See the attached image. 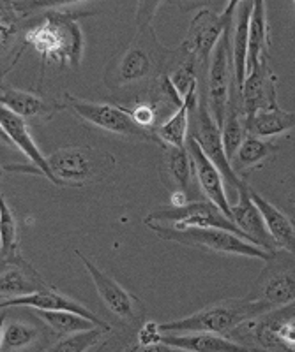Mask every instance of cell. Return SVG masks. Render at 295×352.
Segmentation results:
<instances>
[{"label": "cell", "mask_w": 295, "mask_h": 352, "mask_svg": "<svg viewBox=\"0 0 295 352\" xmlns=\"http://www.w3.org/2000/svg\"><path fill=\"white\" fill-rule=\"evenodd\" d=\"M158 8L159 4H138L136 36L106 65L103 81L110 90L140 87L143 83L150 87L163 74H170L184 56L181 48L170 50L159 43L152 25Z\"/></svg>", "instance_id": "cell-1"}, {"label": "cell", "mask_w": 295, "mask_h": 352, "mask_svg": "<svg viewBox=\"0 0 295 352\" xmlns=\"http://www.w3.org/2000/svg\"><path fill=\"white\" fill-rule=\"evenodd\" d=\"M90 14L92 11L62 9L53 6L45 12H41L39 16H34L27 21L21 53L27 46H32L39 55V83L36 92H41L46 65L80 67L83 48H85L80 20Z\"/></svg>", "instance_id": "cell-2"}, {"label": "cell", "mask_w": 295, "mask_h": 352, "mask_svg": "<svg viewBox=\"0 0 295 352\" xmlns=\"http://www.w3.org/2000/svg\"><path fill=\"white\" fill-rule=\"evenodd\" d=\"M272 312V308L263 301L253 300H225L209 305L199 312L191 314L182 319L163 322V333H216V335H230L234 329L244 322L263 314Z\"/></svg>", "instance_id": "cell-3"}, {"label": "cell", "mask_w": 295, "mask_h": 352, "mask_svg": "<svg viewBox=\"0 0 295 352\" xmlns=\"http://www.w3.org/2000/svg\"><path fill=\"white\" fill-rule=\"evenodd\" d=\"M50 171L59 187H83L105 180L117 168L110 152L83 144H68L48 155Z\"/></svg>", "instance_id": "cell-4"}, {"label": "cell", "mask_w": 295, "mask_h": 352, "mask_svg": "<svg viewBox=\"0 0 295 352\" xmlns=\"http://www.w3.org/2000/svg\"><path fill=\"white\" fill-rule=\"evenodd\" d=\"M147 228L163 240L175 241V243L184 245V247L200 248L205 252L251 257V259H260L263 263H271L278 256V252H269L265 248L251 243V241L237 236L234 232L225 231V229H174L159 224H150Z\"/></svg>", "instance_id": "cell-5"}, {"label": "cell", "mask_w": 295, "mask_h": 352, "mask_svg": "<svg viewBox=\"0 0 295 352\" xmlns=\"http://www.w3.org/2000/svg\"><path fill=\"white\" fill-rule=\"evenodd\" d=\"M62 102H64L65 109L73 111L80 120L87 122L89 125L117 134V136L128 138V140L149 141V143L159 144V140L152 131H145L134 124L125 106L114 104V102L85 100L74 97L69 92H64Z\"/></svg>", "instance_id": "cell-6"}, {"label": "cell", "mask_w": 295, "mask_h": 352, "mask_svg": "<svg viewBox=\"0 0 295 352\" xmlns=\"http://www.w3.org/2000/svg\"><path fill=\"white\" fill-rule=\"evenodd\" d=\"M235 23V21H234ZM234 23L228 25L219 43L216 44L214 52L210 55L209 67H207V104L210 113L214 116L216 124L223 129L227 113L230 108L232 92L235 85L234 62H232V34H234Z\"/></svg>", "instance_id": "cell-7"}, {"label": "cell", "mask_w": 295, "mask_h": 352, "mask_svg": "<svg viewBox=\"0 0 295 352\" xmlns=\"http://www.w3.org/2000/svg\"><path fill=\"white\" fill-rule=\"evenodd\" d=\"M145 226L159 224L168 226L174 229H225L230 231L237 236L244 238V240L251 241L250 238L244 234L237 226L228 219L221 210L210 201H191L184 208H174V206H166V208H159L150 212L149 215L143 219ZM253 243V241H251Z\"/></svg>", "instance_id": "cell-8"}, {"label": "cell", "mask_w": 295, "mask_h": 352, "mask_svg": "<svg viewBox=\"0 0 295 352\" xmlns=\"http://www.w3.org/2000/svg\"><path fill=\"white\" fill-rule=\"evenodd\" d=\"M237 6V0L230 2L221 14L210 11V9H202L191 20L186 37H184V41H182L179 48L186 53V55L194 56L199 60L202 71L210 62V55L214 52L216 44L219 43V39L223 37L228 25H232L235 21Z\"/></svg>", "instance_id": "cell-9"}, {"label": "cell", "mask_w": 295, "mask_h": 352, "mask_svg": "<svg viewBox=\"0 0 295 352\" xmlns=\"http://www.w3.org/2000/svg\"><path fill=\"white\" fill-rule=\"evenodd\" d=\"M190 138H193L200 144L202 152L209 157V160L221 173L223 178L237 190L241 187V184H243L244 178H241L234 171V168H232L230 159L227 157L225 146H223L221 129L216 124L214 116L210 113L205 96L200 97L199 106H196V109L191 115Z\"/></svg>", "instance_id": "cell-10"}, {"label": "cell", "mask_w": 295, "mask_h": 352, "mask_svg": "<svg viewBox=\"0 0 295 352\" xmlns=\"http://www.w3.org/2000/svg\"><path fill=\"white\" fill-rule=\"evenodd\" d=\"M0 129H2V138H6V141H9L14 148L20 150L32 162V166L8 164L4 166V171L39 175L55 185L53 175L50 171L48 157L43 155V152H41L39 146L36 144L34 138L30 136L29 124L18 115L9 111V109L2 108V111H0Z\"/></svg>", "instance_id": "cell-11"}, {"label": "cell", "mask_w": 295, "mask_h": 352, "mask_svg": "<svg viewBox=\"0 0 295 352\" xmlns=\"http://www.w3.org/2000/svg\"><path fill=\"white\" fill-rule=\"evenodd\" d=\"M0 102H2V108L9 109L11 113L23 118L27 124L29 122H32V124H46L59 111L65 109L62 99L50 100L41 96L39 92L18 90L11 85H2Z\"/></svg>", "instance_id": "cell-12"}, {"label": "cell", "mask_w": 295, "mask_h": 352, "mask_svg": "<svg viewBox=\"0 0 295 352\" xmlns=\"http://www.w3.org/2000/svg\"><path fill=\"white\" fill-rule=\"evenodd\" d=\"M241 108L244 116L255 115L256 111L276 109L278 106V78L269 62L260 64L251 71L241 88Z\"/></svg>", "instance_id": "cell-13"}, {"label": "cell", "mask_w": 295, "mask_h": 352, "mask_svg": "<svg viewBox=\"0 0 295 352\" xmlns=\"http://www.w3.org/2000/svg\"><path fill=\"white\" fill-rule=\"evenodd\" d=\"M80 261L85 266L87 273L90 275L94 282V287H96L97 294L101 298L103 303L106 305L110 312L115 314L117 317L124 320H133L136 319V298L131 294V292L125 291L117 280H114L108 273L103 272L101 268H97L96 264L81 252V250H74Z\"/></svg>", "instance_id": "cell-14"}, {"label": "cell", "mask_w": 295, "mask_h": 352, "mask_svg": "<svg viewBox=\"0 0 295 352\" xmlns=\"http://www.w3.org/2000/svg\"><path fill=\"white\" fill-rule=\"evenodd\" d=\"M2 310H9L12 307H27L32 308V310H50V312H73L78 316H83L87 319H90L94 324H97L99 328H105L108 331H112V326L103 320L101 317L96 316L94 312H90L85 305H81L80 301H77L74 298L68 296V294H62L61 291H57L55 287L45 289V291L34 292L29 296H20L12 298V300L2 301Z\"/></svg>", "instance_id": "cell-15"}, {"label": "cell", "mask_w": 295, "mask_h": 352, "mask_svg": "<svg viewBox=\"0 0 295 352\" xmlns=\"http://www.w3.org/2000/svg\"><path fill=\"white\" fill-rule=\"evenodd\" d=\"M0 284H2V287H0L2 289V301L29 296L34 292L53 287L36 272V268L21 254L11 257V259H2Z\"/></svg>", "instance_id": "cell-16"}, {"label": "cell", "mask_w": 295, "mask_h": 352, "mask_svg": "<svg viewBox=\"0 0 295 352\" xmlns=\"http://www.w3.org/2000/svg\"><path fill=\"white\" fill-rule=\"evenodd\" d=\"M250 185L243 180L241 187L237 188L238 199L232 204V222L237 226L241 231L250 238L251 241L258 247L265 248L269 252H276L274 240L271 238L267 226L263 222V217L260 213L258 206L255 204L250 192Z\"/></svg>", "instance_id": "cell-17"}, {"label": "cell", "mask_w": 295, "mask_h": 352, "mask_svg": "<svg viewBox=\"0 0 295 352\" xmlns=\"http://www.w3.org/2000/svg\"><path fill=\"white\" fill-rule=\"evenodd\" d=\"M187 152H190L191 160H193V171L196 175V180H199L200 190L203 192V196L207 197V201L214 203L232 220V204L228 201L227 190H225L223 175L210 162L209 157L202 152L200 144L193 138L187 140Z\"/></svg>", "instance_id": "cell-18"}, {"label": "cell", "mask_w": 295, "mask_h": 352, "mask_svg": "<svg viewBox=\"0 0 295 352\" xmlns=\"http://www.w3.org/2000/svg\"><path fill=\"white\" fill-rule=\"evenodd\" d=\"M256 294H250L247 300L263 301L272 310L295 303V268H272L263 273L255 284Z\"/></svg>", "instance_id": "cell-19"}, {"label": "cell", "mask_w": 295, "mask_h": 352, "mask_svg": "<svg viewBox=\"0 0 295 352\" xmlns=\"http://www.w3.org/2000/svg\"><path fill=\"white\" fill-rule=\"evenodd\" d=\"M161 344L184 352H263L216 333H165Z\"/></svg>", "instance_id": "cell-20"}, {"label": "cell", "mask_w": 295, "mask_h": 352, "mask_svg": "<svg viewBox=\"0 0 295 352\" xmlns=\"http://www.w3.org/2000/svg\"><path fill=\"white\" fill-rule=\"evenodd\" d=\"M199 85H194L186 97L184 104L161 122V125L154 129V134L159 140V146H175V148H186L187 140H190V127H191V115L199 106Z\"/></svg>", "instance_id": "cell-21"}, {"label": "cell", "mask_w": 295, "mask_h": 352, "mask_svg": "<svg viewBox=\"0 0 295 352\" xmlns=\"http://www.w3.org/2000/svg\"><path fill=\"white\" fill-rule=\"evenodd\" d=\"M250 192L255 204L258 206L260 213H262L267 231L274 240L276 248L287 250L290 256L295 257V226L292 224V220L278 206L269 203L260 192H256L253 188H250Z\"/></svg>", "instance_id": "cell-22"}, {"label": "cell", "mask_w": 295, "mask_h": 352, "mask_svg": "<svg viewBox=\"0 0 295 352\" xmlns=\"http://www.w3.org/2000/svg\"><path fill=\"white\" fill-rule=\"evenodd\" d=\"M255 2H238L235 12L234 34H232V62H234V74L237 90L241 92L244 80H246L247 64V44H250V21Z\"/></svg>", "instance_id": "cell-23"}, {"label": "cell", "mask_w": 295, "mask_h": 352, "mask_svg": "<svg viewBox=\"0 0 295 352\" xmlns=\"http://www.w3.org/2000/svg\"><path fill=\"white\" fill-rule=\"evenodd\" d=\"M269 50H271V32H269V21H267V6L265 2H255L250 21L246 76L251 71H255L260 64L269 62Z\"/></svg>", "instance_id": "cell-24"}, {"label": "cell", "mask_w": 295, "mask_h": 352, "mask_svg": "<svg viewBox=\"0 0 295 352\" xmlns=\"http://www.w3.org/2000/svg\"><path fill=\"white\" fill-rule=\"evenodd\" d=\"M244 125H246L247 136L269 140V138L281 136V134L294 131L295 113L285 111L281 108L256 111L255 115L244 116Z\"/></svg>", "instance_id": "cell-25"}, {"label": "cell", "mask_w": 295, "mask_h": 352, "mask_svg": "<svg viewBox=\"0 0 295 352\" xmlns=\"http://www.w3.org/2000/svg\"><path fill=\"white\" fill-rule=\"evenodd\" d=\"M278 152V144L267 140H260V138L247 136L246 141L241 144V148L237 150V153L232 157V168L241 178H244V175H247L255 168H260L265 160L274 159Z\"/></svg>", "instance_id": "cell-26"}, {"label": "cell", "mask_w": 295, "mask_h": 352, "mask_svg": "<svg viewBox=\"0 0 295 352\" xmlns=\"http://www.w3.org/2000/svg\"><path fill=\"white\" fill-rule=\"evenodd\" d=\"M41 331L27 320L6 319L2 320V335H0V349L2 352H18L36 344Z\"/></svg>", "instance_id": "cell-27"}, {"label": "cell", "mask_w": 295, "mask_h": 352, "mask_svg": "<svg viewBox=\"0 0 295 352\" xmlns=\"http://www.w3.org/2000/svg\"><path fill=\"white\" fill-rule=\"evenodd\" d=\"M37 317H39L55 335L59 336H71L78 335V333L89 331V329L99 328L94 324L92 320L87 319L83 316H78L73 312H50V310H34Z\"/></svg>", "instance_id": "cell-28"}, {"label": "cell", "mask_w": 295, "mask_h": 352, "mask_svg": "<svg viewBox=\"0 0 295 352\" xmlns=\"http://www.w3.org/2000/svg\"><path fill=\"white\" fill-rule=\"evenodd\" d=\"M163 153H165V169L170 175L172 182H174V188L172 190H190L191 187V169H193V160H191L190 152L186 148H175V146H161Z\"/></svg>", "instance_id": "cell-29"}, {"label": "cell", "mask_w": 295, "mask_h": 352, "mask_svg": "<svg viewBox=\"0 0 295 352\" xmlns=\"http://www.w3.org/2000/svg\"><path fill=\"white\" fill-rule=\"evenodd\" d=\"M0 236H2V259H11L14 256H20V231H18V222L14 212L11 210L6 197L2 196L0 203Z\"/></svg>", "instance_id": "cell-30"}, {"label": "cell", "mask_w": 295, "mask_h": 352, "mask_svg": "<svg viewBox=\"0 0 295 352\" xmlns=\"http://www.w3.org/2000/svg\"><path fill=\"white\" fill-rule=\"evenodd\" d=\"M105 333H108V329L94 328L89 331L78 333V335L64 336L46 352H87L105 338Z\"/></svg>", "instance_id": "cell-31"}, {"label": "cell", "mask_w": 295, "mask_h": 352, "mask_svg": "<svg viewBox=\"0 0 295 352\" xmlns=\"http://www.w3.org/2000/svg\"><path fill=\"white\" fill-rule=\"evenodd\" d=\"M200 71H202V67H200L199 60H196L194 56L186 55V53H184V56L181 58V62L172 69L170 80L182 97H186L187 94H190L191 88H193L194 85H199Z\"/></svg>", "instance_id": "cell-32"}, {"label": "cell", "mask_w": 295, "mask_h": 352, "mask_svg": "<svg viewBox=\"0 0 295 352\" xmlns=\"http://www.w3.org/2000/svg\"><path fill=\"white\" fill-rule=\"evenodd\" d=\"M125 109L130 111L131 118L138 127L145 129V131H152L161 125V115H159L158 108L149 102V100H136L131 106H125Z\"/></svg>", "instance_id": "cell-33"}, {"label": "cell", "mask_w": 295, "mask_h": 352, "mask_svg": "<svg viewBox=\"0 0 295 352\" xmlns=\"http://www.w3.org/2000/svg\"><path fill=\"white\" fill-rule=\"evenodd\" d=\"M163 335H165V333L161 331V324L154 322V320H147V322H143L142 324V328L138 329L136 344L158 345V344H161Z\"/></svg>", "instance_id": "cell-34"}, {"label": "cell", "mask_w": 295, "mask_h": 352, "mask_svg": "<svg viewBox=\"0 0 295 352\" xmlns=\"http://www.w3.org/2000/svg\"><path fill=\"white\" fill-rule=\"evenodd\" d=\"M276 338H278L279 345L285 349H295V314L288 316L287 319L279 324L278 331H276Z\"/></svg>", "instance_id": "cell-35"}, {"label": "cell", "mask_w": 295, "mask_h": 352, "mask_svg": "<svg viewBox=\"0 0 295 352\" xmlns=\"http://www.w3.org/2000/svg\"><path fill=\"white\" fill-rule=\"evenodd\" d=\"M121 352H184V351H179V349L170 347V345H165V344H158V345H130V347H125L124 351Z\"/></svg>", "instance_id": "cell-36"}, {"label": "cell", "mask_w": 295, "mask_h": 352, "mask_svg": "<svg viewBox=\"0 0 295 352\" xmlns=\"http://www.w3.org/2000/svg\"><path fill=\"white\" fill-rule=\"evenodd\" d=\"M172 206L174 208H184V206H187V204L191 203L190 196H187L186 190H181V188H177V190H172Z\"/></svg>", "instance_id": "cell-37"}, {"label": "cell", "mask_w": 295, "mask_h": 352, "mask_svg": "<svg viewBox=\"0 0 295 352\" xmlns=\"http://www.w3.org/2000/svg\"><path fill=\"white\" fill-rule=\"evenodd\" d=\"M285 352H295V349H285Z\"/></svg>", "instance_id": "cell-38"}]
</instances>
